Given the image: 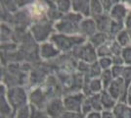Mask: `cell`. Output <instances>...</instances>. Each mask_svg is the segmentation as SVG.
<instances>
[{"label": "cell", "mask_w": 131, "mask_h": 118, "mask_svg": "<svg viewBox=\"0 0 131 118\" xmlns=\"http://www.w3.org/2000/svg\"><path fill=\"white\" fill-rule=\"evenodd\" d=\"M112 111L115 118H131V107L123 103L115 104Z\"/></svg>", "instance_id": "obj_1"}, {"label": "cell", "mask_w": 131, "mask_h": 118, "mask_svg": "<svg viewBox=\"0 0 131 118\" xmlns=\"http://www.w3.org/2000/svg\"><path fill=\"white\" fill-rule=\"evenodd\" d=\"M84 118H102V112L100 111H92L84 115Z\"/></svg>", "instance_id": "obj_3"}, {"label": "cell", "mask_w": 131, "mask_h": 118, "mask_svg": "<svg viewBox=\"0 0 131 118\" xmlns=\"http://www.w3.org/2000/svg\"><path fill=\"white\" fill-rule=\"evenodd\" d=\"M102 118H115L113 111H109V110H104L102 112Z\"/></svg>", "instance_id": "obj_4"}, {"label": "cell", "mask_w": 131, "mask_h": 118, "mask_svg": "<svg viewBox=\"0 0 131 118\" xmlns=\"http://www.w3.org/2000/svg\"><path fill=\"white\" fill-rule=\"evenodd\" d=\"M60 118H84V115L80 112H71V111H65L64 114Z\"/></svg>", "instance_id": "obj_2"}]
</instances>
